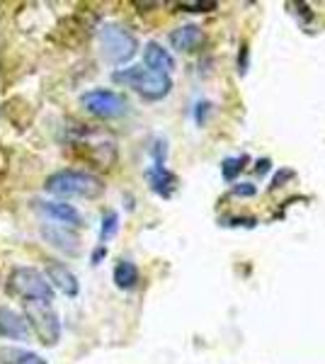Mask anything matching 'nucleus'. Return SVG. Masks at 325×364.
Listing matches in <instances>:
<instances>
[{"mask_svg": "<svg viewBox=\"0 0 325 364\" xmlns=\"http://www.w3.org/2000/svg\"><path fill=\"white\" fill-rule=\"evenodd\" d=\"M46 277H49V284H54L61 294L66 296H75L78 294V279H75V274L70 272L66 265H61V262H46Z\"/></svg>", "mask_w": 325, "mask_h": 364, "instance_id": "nucleus-9", "label": "nucleus"}, {"mask_svg": "<svg viewBox=\"0 0 325 364\" xmlns=\"http://www.w3.org/2000/svg\"><path fill=\"white\" fill-rule=\"evenodd\" d=\"M270 170V161H262V163H257V175H265Z\"/></svg>", "mask_w": 325, "mask_h": 364, "instance_id": "nucleus-21", "label": "nucleus"}, {"mask_svg": "<svg viewBox=\"0 0 325 364\" xmlns=\"http://www.w3.org/2000/svg\"><path fill=\"white\" fill-rule=\"evenodd\" d=\"M10 289L17 296L27 299V301L37 304H51L54 301V287L49 284V279L34 267H17L10 274Z\"/></svg>", "mask_w": 325, "mask_h": 364, "instance_id": "nucleus-3", "label": "nucleus"}, {"mask_svg": "<svg viewBox=\"0 0 325 364\" xmlns=\"http://www.w3.org/2000/svg\"><path fill=\"white\" fill-rule=\"evenodd\" d=\"M100 44L102 54L110 63H127L136 54V37L122 25H105L100 29Z\"/></svg>", "mask_w": 325, "mask_h": 364, "instance_id": "nucleus-5", "label": "nucleus"}, {"mask_svg": "<svg viewBox=\"0 0 325 364\" xmlns=\"http://www.w3.org/2000/svg\"><path fill=\"white\" fill-rule=\"evenodd\" d=\"M238 70L240 73H245L247 70V46L245 44L240 46V54H238Z\"/></svg>", "mask_w": 325, "mask_h": 364, "instance_id": "nucleus-20", "label": "nucleus"}, {"mask_svg": "<svg viewBox=\"0 0 325 364\" xmlns=\"http://www.w3.org/2000/svg\"><path fill=\"white\" fill-rule=\"evenodd\" d=\"M0 364H46L39 355L22 348H0Z\"/></svg>", "mask_w": 325, "mask_h": 364, "instance_id": "nucleus-14", "label": "nucleus"}, {"mask_svg": "<svg viewBox=\"0 0 325 364\" xmlns=\"http://www.w3.org/2000/svg\"><path fill=\"white\" fill-rule=\"evenodd\" d=\"M41 236L46 238V243H51L54 248H58L66 255H75L80 250V240L75 236L70 228H63V226H44L41 228Z\"/></svg>", "mask_w": 325, "mask_h": 364, "instance_id": "nucleus-8", "label": "nucleus"}, {"mask_svg": "<svg viewBox=\"0 0 325 364\" xmlns=\"http://www.w3.org/2000/svg\"><path fill=\"white\" fill-rule=\"evenodd\" d=\"M25 321L34 331V336L41 340V345H46V348H54L58 338H61V321L51 311V304L25 301Z\"/></svg>", "mask_w": 325, "mask_h": 364, "instance_id": "nucleus-4", "label": "nucleus"}, {"mask_svg": "<svg viewBox=\"0 0 325 364\" xmlns=\"http://www.w3.org/2000/svg\"><path fill=\"white\" fill-rule=\"evenodd\" d=\"M144 63L149 70H156V73H165L170 75V70L175 68V58L170 54L168 49H163L161 44L151 42L149 46L144 49Z\"/></svg>", "mask_w": 325, "mask_h": 364, "instance_id": "nucleus-10", "label": "nucleus"}, {"mask_svg": "<svg viewBox=\"0 0 325 364\" xmlns=\"http://www.w3.org/2000/svg\"><path fill=\"white\" fill-rule=\"evenodd\" d=\"M102 255H105V245H102V248H100V250L92 252V262H95V265H97V262L102 260Z\"/></svg>", "mask_w": 325, "mask_h": 364, "instance_id": "nucleus-22", "label": "nucleus"}, {"mask_svg": "<svg viewBox=\"0 0 325 364\" xmlns=\"http://www.w3.org/2000/svg\"><path fill=\"white\" fill-rule=\"evenodd\" d=\"M0 336L10 340H27L29 326L22 316H17L10 309H0Z\"/></svg>", "mask_w": 325, "mask_h": 364, "instance_id": "nucleus-11", "label": "nucleus"}, {"mask_svg": "<svg viewBox=\"0 0 325 364\" xmlns=\"http://www.w3.org/2000/svg\"><path fill=\"white\" fill-rule=\"evenodd\" d=\"M112 78L117 83H127L132 85L139 95H144L146 100H161L170 92L173 87V80L170 75L165 73H156V70H149L144 66H134V68H124V70H117Z\"/></svg>", "mask_w": 325, "mask_h": 364, "instance_id": "nucleus-2", "label": "nucleus"}, {"mask_svg": "<svg viewBox=\"0 0 325 364\" xmlns=\"http://www.w3.org/2000/svg\"><path fill=\"white\" fill-rule=\"evenodd\" d=\"M46 192L54 197L92 199L102 192V182L95 175L80 173V170H58L46 180Z\"/></svg>", "mask_w": 325, "mask_h": 364, "instance_id": "nucleus-1", "label": "nucleus"}, {"mask_svg": "<svg viewBox=\"0 0 325 364\" xmlns=\"http://www.w3.org/2000/svg\"><path fill=\"white\" fill-rule=\"evenodd\" d=\"M117 226H119V216H117L114 211H107V214H105V219H102V233H100L102 243H105V240H110L112 236H114V233H117Z\"/></svg>", "mask_w": 325, "mask_h": 364, "instance_id": "nucleus-16", "label": "nucleus"}, {"mask_svg": "<svg viewBox=\"0 0 325 364\" xmlns=\"http://www.w3.org/2000/svg\"><path fill=\"white\" fill-rule=\"evenodd\" d=\"M149 182H151V190L158 192L161 197H170V195H173V190H175V185H177L175 175L170 173L165 166L151 168L149 170Z\"/></svg>", "mask_w": 325, "mask_h": 364, "instance_id": "nucleus-13", "label": "nucleus"}, {"mask_svg": "<svg viewBox=\"0 0 325 364\" xmlns=\"http://www.w3.org/2000/svg\"><path fill=\"white\" fill-rule=\"evenodd\" d=\"M34 209L39 211L41 216L51 221L54 226H63V228H78L82 226V216L78 209H73L70 204H63V202H49V199H34Z\"/></svg>", "mask_w": 325, "mask_h": 364, "instance_id": "nucleus-7", "label": "nucleus"}, {"mask_svg": "<svg viewBox=\"0 0 325 364\" xmlns=\"http://www.w3.org/2000/svg\"><path fill=\"white\" fill-rule=\"evenodd\" d=\"M243 163H245V158H228V161H223V166H221L223 178L233 180L235 175H238L240 170H243Z\"/></svg>", "mask_w": 325, "mask_h": 364, "instance_id": "nucleus-17", "label": "nucleus"}, {"mask_svg": "<svg viewBox=\"0 0 325 364\" xmlns=\"http://www.w3.org/2000/svg\"><path fill=\"white\" fill-rule=\"evenodd\" d=\"M114 284L119 287V289H134V287L139 284V267H136L134 262H129V260L117 262Z\"/></svg>", "mask_w": 325, "mask_h": 364, "instance_id": "nucleus-15", "label": "nucleus"}, {"mask_svg": "<svg viewBox=\"0 0 325 364\" xmlns=\"http://www.w3.org/2000/svg\"><path fill=\"white\" fill-rule=\"evenodd\" d=\"M233 192L238 197H252V195H255V185H250V182H243V185H238Z\"/></svg>", "mask_w": 325, "mask_h": 364, "instance_id": "nucleus-19", "label": "nucleus"}, {"mask_svg": "<svg viewBox=\"0 0 325 364\" xmlns=\"http://www.w3.org/2000/svg\"><path fill=\"white\" fill-rule=\"evenodd\" d=\"M80 102L87 112L102 119H114L127 112V100L114 90H90L80 97Z\"/></svg>", "mask_w": 325, "mask_h": 364, "instance_id": "nucleus-6", "label": "nucleus"}, {"mask_svg": "<svg viewBox=\"0 0 325 364\" xmlns=\"http://www.w3.org/2000/svg\"><path fill=\"white\" fill-rule=\"evenodd\" d=\"M182 10H187V13H209V10H216V3L211 0V3H180Z\"/></svg>", "mask_w": 325, "mask_h": 364, "instance_id": "nucleus-18", "label": "nucleus"}, {"mask_svg": "<svg viewBox=\"0 0 325 364\" xmlns=\"http://www.w3.org/2000/svg\"><path fill=\"white\" fill-rule=\"evenodd\" d=\"M202 39H204V34L197 25H185V27L175 29V32L170 34V44H173L177 51L197 49V46L202 44Z\"/></svg>", "mask_w": 325, "mask_h": 364, "instance_id": "nucleus-12", "label": "nucleus"}]
</instances>
